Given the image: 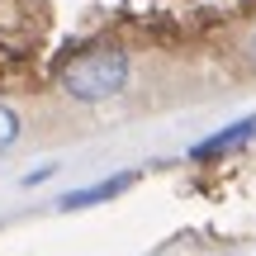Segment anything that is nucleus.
Masks as SVG:
<instances>
[{
  "label": "nucleus",
  "instance_id": "nucleus-5",
  "mask_svg": "<svg viewBox=\"0 0 256 256\" xmlns=\"http://www.w3.org/2000/svg\"><path fill=\"white\" fill-rule=\"evenodd\" d=\"M252 57H256V38H252Z\"/></svg>",
  "mask_w": 256,
  "mask_h": 256
},
{
  "label": "nucleus",
  "instance_id": "nucleus-2",
  "mask_svg": "<svg viewBox=\"0 0 256 256\" xmlns=\"http://www.w3.org/2000/svg\"><path fill=\"white\" fill-rule=\"evenodd\" d=\"M252 138H256V114H247V119H238L228 128H218V133H209L204 142L190 147V156H194V162H218V156H228V152H242Z\"/></svg>",
  "mask_w": 256,
  "mask_h": 256
},
{
  "label": "nucleus",
  "instance_id": "nucleus-1",
  "mask_svg": "<svg viewBox=\"0 0 256 256\" xmlns=\"http://www.w3.org/2000/svg\"><path fill=\"white\" fill-rule=\"evenodd\" d=\"M62 90L81 104H100V100H114V95L128 86V52L124 48H81L76 57H66L62 72H57Z\"/></svg>",
  "mask_w": 256,
  "mask_h": 256
},
{
  "label": "nucleus",
  "instance_id": "nucleus-4",
  "mask_svg": "<svg viewBox=\"0 0 256 256\" xmlns=\"http://www.w3.org/2000/svg\"><path fill=\"white\" fill-rule=\"evenodd\" d=\"M14 138H19V114L10 110V104H0V152H5Z\"/></svg>",
  "mask_w": 256,
  "mask_h": 256
},
{
  "label": "nucleus",
  "instance_id": "nucleus-3",
  "mask_svg": "<svg viewBox=\"0 0 256 256\" xmlns=\"http://www.w3.org/2000/svg\"><path fill=\"white\" fill-rule=\"evenodd\" d=\"M133 180H138L133 171H119V176H110V180H100V185H86V190L62 194V200H57V209H62V214H76V209H90V204H104V200H114V194H124Z\"/></svg>",
  "mask_w": 256,
  "mask_h": 256
}]
</instances>
